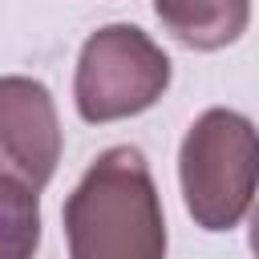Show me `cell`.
<instances>
[{
    "label": "cell",
    "mask_w": 259,
    "mask_h": 259,
    "mask_svg": "<svg viewBox=\"0 0 259 259\" xmlns=\"http://www.w3.org/2000/svg\"><path fill=\"white\" fill-rule=\"evenodd\" d=\"M69 259H166V219L150 162L109 146L65 198Z\"/></svg>",
    "instance_id": "6da1fadb"
},
{
    "label": "cell",
    "mask_w": 259,
    "mask_h": 259,
    "mask_svg": "<svg viewBox=\"0 0 259 259\" xmlns=\"http://www.w3.org/2000/svg\"><path fill=\"white\" fill-rule=\"evenodd\" d=\"M162 28L186 49H227L251 24V0H154Z\"/></svg>",
    "instance_id": "5b68a950"
},
{
    "label": "cell",
    "mask_w": 259,
    "mask_h": 259,
    "mask_svg": "<svg viewBox=\"0 0 259 259\" xmlns=\"http://www.w3.org/2000/svg\"><path fill=\"white\" fill-rule=\"evenodd\" d=\"M40 190L0 174V259H32L40 247Z\"/></svg>",
    "instance_id": "8992f818"
},
{
    "label": "cell",
    "mask_w": 259,
    "mask_h": 259,
    "mask_svg": "<svg viewBox=\"0 0 259 259\" xmlns=\"http://www.w3.org/2000/svg\"><path fill=\"white\" fill-rule=\"evenodd\" d=\"M178 182L194 227H239L259 190V130L235 109H202L182 138Z\"/></svg>",
    "instance_id": "7a4b0ae2"
},
{
    "label": "cell",
    "mask_w": 259,
    "mask_h": 259,
    "mask_svg": "<svg viewBox=\"0 0 259 259\" xmlns=\"http://www.w3.org/2000/svg\"><path fill=\"white\" fill-rule=\"evenodd\" d=\"M247 243H251V255L259 259V206H255V214H251V235H247Z\"/></svg>",
    "instance_id": "52a82bcc"
},
{
    "label": "cell",
    "mask_w": 259,
    "mask_h": 259,
    "mask_svg": "<svg viewBox=\"0 0 259 259\" xmlns=\"http://www.w3.org/2000/svg\"><path fill=\"white\" fill-rule=\"evenodd\" d=\"M61 146L53 93L36 77H0V174L45 190L57 174Z\"/></svg>",
    "instance_id": "277c9868"
},
{
    "label": "cell",
    "mask_w": 259,
    "mask_h": 259,
    "mask_svg": "<svg viewBox=\"0 0 259 259\" xmlns=\"http://www.w3.org/2000/svg\"><path fill=\"white\" fill-rule=\"evenodd\" d=\"M170 89V57L138 24L97 28L77 57L73 101L89 125L138 117Z\"/></svg>",
    "instance_id": "3957f363"
}]
</instances>
